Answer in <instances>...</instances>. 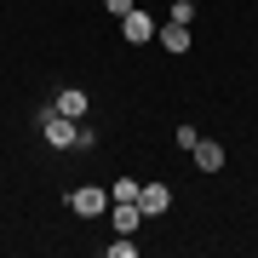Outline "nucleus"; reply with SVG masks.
I'll return each mask as SVG.
<instances>
[{
	"label": "nucleus",
	"instance_id": "f257e3e1",
	"mask_svg": "<svg viewBox=\"0 0 258 258\" xmlns=\"http://www.w3.org/2000/svg\"><path fill=\"white\" fill-rule=\"evenodd\" d=\"M35 126H40V138H46L52 149H75V138H81V120H69L63 109H52V103L35 115Z\"/></svg>",
	"mask_w": 258,
	"mask_h": 258
},
{
	"label": "nucleus",
	"instance_id": "f03ea898",
	"mask_svg": "<svg viewBox=\"0 0 258 258\" xmlns=\"http://www.w3.org/2000/svg\"><path fill=\"white\" fill-rule=\"evenodd\" d=\"M63 201L75 207V218H103V212H109V201H115V195H109V189H98V184H75V189L63 195Z\"/></svg>",
	"mask_w": 258,
	"mask_h": 258
},
{
	"label": "nucleus",
	"instance_id": "7ed1b4c3",
	"mask_svg": "<svg viewBox=\"0 0 258 258\" xmlns=\"http://www.w3.org/2000/svg\"><path fill=\"white\" fill-rule=\"evenodd\" d=\"M120 35H126L132 46H149V40H155L161 29H155V18H149V12H138V6H132L126 18H120Z\"/></svg>",
	"mask_w": 258,
	"mask_h": 258
},
{
	"label": "nucleus",
	"instance_id": "20e7f679",
	"mask_svg": "<svg viewBox=\"0 0 258 258\" xmlns=\"http://www.w3.org/2000/svg\"><path fill=\"white\" fill-rule=\"evenodd\" d=\"M52 109H63L69 120H86V109H92V98H86L81 86H63V92L52 98Z\"/></svg>",
	"mask_w": 258,
	"mask_h": 258
},
{
	"label": "nucleus",
	"instance_id": "39448f33",
	"mask_svg": "<svg viewBox=\"0 0 258 258\" xmlns=\"http://www.w3.org/2000/svg\"><path fill=\"white\" fill-rule=\"evenodd\" d=\"M109 218H115V235H132L144 224V207L138 201H109Z\"/></svg>",
	"mask_w": 258,
	"mask_h": 258
},
{
	"label": "nucleus",
	"instance_id": "423d86ee",
	"mask_svg": "<svg viewBox=\"0 0 258 258\" xmlns=\"http://www.w3.org/2000/svg\"><path fill=\"white\" fill-rule=\"evenodd\" d=\"M138 207H144V218H161V212L172 207V189H166V184H144L138 189Z\"/></svg>",
	"mask_w": 258,
	"mask_h": 258
},
{
	"label": "nucleus",
	"instance_id": "0eeeda50",
	"mask_svg": "<svg viewBox=\"0 0 258 258\" xmlns=\"http://www.w3.org/2000/svg\"><path fill=\"white\" fill-rule=\"evenodd\" d=\"M155 40H161V46L172 52V57H184V52H189V23H172V18H166Z\"/></svg>",
	"mask_w": 258,
	"mask_h": 258
},
{
	"label": "nucleus",
	"instance_id": "6e6552de",
	"mask_svg": "<svg viewBox=\"0 0 258 258\" xmlns=\"http://www.w3.org/2000/svg\"><path fill=\"white\" fill-rule=\"evenodd\" d=\"M189 155H195V166H201V172H224V144H212V138H201V144L189 149Z\"/></svg>",
	"mask_w": 258,
	"mask_h": 258
},
{
	"label": "nucleus",
	"instance_id": "1a4fd4ad",
	"mask_svg": "<svg viewBox=\"0 0 258 258\" xmlns=\"http://www.w3.org/2000/svg\"><path fill=\"white\" fill-rule=\"evenodd\" d=\"M138 178H115V184H109V195H115V201H138Z\"/></svg>",
	"mask_w": 258,
	"mask_h": 258
},
{
	"label": "nucleus",
	"instance_id": "9d476101",
	"mask_svg": "<svg viewBox=\"0 0 258 258\" xmlns=\"http://www.w3.org/2000/svg\"><path fill=\"white\" fill-rule=\"evenodd\" d=\"M103 252H109V258H138V241H132V235H115Z\"/></svg>",
	"mask_w": 258,
	"mask_h": 258
},
{
	"label": "nucleus",
	"instance_id": "9b49d317",
	"mask_svg": "<svg viewBox=\"0 0 258 258\" xmlns=\"http://www.w3.org/2000/svg\"><path fill=\"white\" fill-rule=\"evenodd\" d=\"M166 18H172V23H195V6H189V0H172V12H166Z\"/></svg>",
	"mask_w": 258,
	"mask_h": 258
},
{
	"label": "nucleus",
	"instance_id": "f8f14e48",
	"mask_svg": "<svg viewBox=\"0 0 258 258\" xmlns=\"http://www.w3.org/2000/svg\"><path fill=\"white\" fill-rule=\"evenodd\" d=\"M172 138H178V149H195V144H201V132H195V126H178Z\"/></svg>",
	"mask_w": 258,
	"mask_h": 258
},
{
	"label": "nucleus",
	"instance_id": "ddd939ff",
	"mask_svg": "<svg viewBox=\"0 0 258 258\" xmlns=\"http://www.w3.org/2000/svg\"><path fill=\"white\" fill-rule=\"evenodd\" d=\"M103 12H115V18H126V12H132V0H103Z\"/></svg>",
	"mask_w": 258,
	"mask_h": 258
},
{
	"label": "nucleus",
	"instance_id": "4468645a",
	"mask_svg": "<svg viewBox=\"0 0 258 258\" xmlns=\"http://www.w3.org/2000/svg\"><path fill=\"white\" fill-rule=\"evenodd\" d=\"M189 6H201V0H189Z\"/></svg>",
	"mask_w": 258,
	"mask_h": 258
}]
</instances>
